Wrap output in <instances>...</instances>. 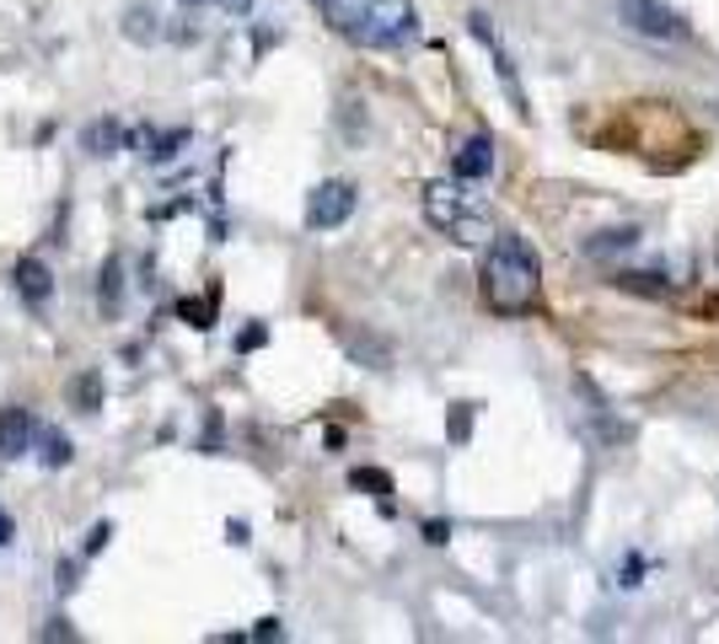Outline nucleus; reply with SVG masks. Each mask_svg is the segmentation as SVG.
Masks as SVG:
<instances>
[{
	"mask_svg": "<svg viewBox=\"0 0 719 644\" xmlns=\"http://www.w3.org/2000/svg\"><path fill=\"white\" fill-rule=\"evenodd\" d=\"M483 301L500 317H532L542 307V264L526 237L500 231L483 252Z\"/></svg>",
	"mask_w": 719,
	"mask_h": 644,
	"instance_id": "nucleus-1",
	"label": "nucleus"
},
{
	"mask_svg": "<svg viewBox=\"0 0 719 644\" xmlns=\"http://www.w3.org/2000/svg\"><path fill=\"white\" fill-rule=\"evenodd\" d=\"M312 6L333 22V32L365 49H392L414 38V0H312Z\"/></svg>",
	"mask_w": 719,
	"mask_h": 644,
	"instance_id": "nucleus-2",
	"label": "nucleus"
},
{
	"mask_svg": "<svg viewBox=\"0 0 719 644\" xmlns=\"http://www.w3.org/2000/svg\"><path fill=\"white\" fill-rule=\"evenodd\" d=\"M424 220H430L435 231H446L451 242H483V237H489L483 210H473V205H467V194H456L451 184L424 188Z\"/></svg>",
	"mask_w": 719,
	"mask_h": 644,
	"instance_id": "nucleus-3",
	"label": "nucleus"
},
{
	"mask_svg": "<svg viewBox=\"0 0 719 644\" xmlns=\"http://www.w3.org/2000/svg\"><path fill=\"white\" fill-rule=\"evenodd\" d=\"M618 17H623L633 32H644V38H660V43H682V38H688V22H682V11H671L666 0H618Z\"/></svg>",
	"mask_w": 719,
	"mask_h": 644,
	"instance_id": "nucleus-4",
	"label": "nucleus"
},
{
	"mask_svg": "<svg viewBox=\"0 0 719 644\" xmlns=\"http://www.w3.org/2000/svg\"><path fill=\"white\" fill-rule=\"evenodd\" d=\"M355 205H360L355 184L328 178V184L312 188V199H306V226H312V231H333V226H344V220L355 215Z\"/></svg>",
	"mask_w": 719,
	"mask_h": 644,
	"instance_id": "nucleus-5",
	"label": "nucleus"
},
{
	"mask_svg": "<svg viewBox=\"0 0 719 644\" xmlns=\"http://www.w3.org/2000/svg\"><path fill=\"white\" fill-rule=\"evenodd\" d=\"M467 28H473V38H479L483 49H489V55H494V70H500V81H505V97H510V108H515V113H521V119H526V113H532V108H526V92H521V81H515V65H510V49H505V43H500V32H494V22H489V17H483V11H473V17H467Z\"/></svg>",
	"mask_w": 719,
	"mask_h": 644,
	"instance_id": "nucleus-6",
	"label": "nucleus"
},
{
	"mask_svg": "<svg viewBox=\"0 0 719 644\" xmlns=\"http://www.w3.org/2000/svg\"><path fill=\"white\" fill-rule=\"evenodd\" d=\"M451 172H456L462 184H483V178L494 172V140H489V135L462 140V146L451 151Z\"/></svg>",
	"mask_w": 719,
	"mask_h": 644,
	"instance_id": "nucleus-7",
	"label": "nucleus"
},
{
	"mask_svg": "<svg viewBox=\"0 0 719 644\" xmlns=\"http://www.w3.org/2000/svg\"><path fill=\"white\" fill-rule=\"evenodd\" d=\"M38 435V419L28 408H0V457H22Z\"/></svg>",
	"mask_w": 719,
	"mask_h": 644,
	"instance_id": "nucleus-8",
	"label": "nucleus"
},
{
	"mask_svg": "<svg viewBox=\"0 0 719 644\" xmlns=\"http://www.w3.org/2000/svg\"><path fill=\"white\" fill-rule=\"evenodd\" d=\"M11 285H17V296H22V301L43 307V301H49V290H55V275H49V264H43V258H22V264L11 269Z\"/></svg>",
	"mask_w": 719,
	"mask_h": 644,
	"instance_id": "nucleus-9",
	"label": "nucleus"
},
{
	"mask_svg": "<svg viewBox=\"0 0 719 644\" xmlns=\"http://www.w3.org/2000/svg\"><path fill=\"white\" fill-rule=\"evenodd\" d=\"M612 285H618L623 296H644V301H666V296H671V279L650 275V269H623V275H612Z\"/></svg>",
	"mask_w": 719,
	"mask_h": 644,
	"instance_id": "nucleus-10",
	"label": "nucleus"
},
{
	"mask_svg": "<svg viewBox=\"0 0 719 644\" xmlns=\"http://www.w3.org/2000/svg\"><path fill=\"white\" fill-rule=\"evenodd\" d=\"M124 38L129 43H156L161 38V11L156 6H124Z\"/></svg>",
	"mask_w": 719,
	"mask_h": 644,
	"instance_id": "nucleus-11",
	"label": "nucleus"
},
{
	"mask_svg": "<svg viewBox=\"0 0 719 644\" xmlns=\"http://www.w3.org/2000/svg\"><path fill=\"white\" fill-rule=\"evenodd\" d=\"M124 146V123L119 119H97L81 129V151L87 156H114Z\"/></svg>",
	"mask_w": 719,
	"mask_h": 644,
	"instance_id": "nucleus-12",
	"label": "nucleus"
},
{
	"mask_svg": "<svg viewBox=\"0 0 719 644\" xmlns=\"http://www.w3.org/2000/svg\"><path fill=\"white\" fill-rule=\"evenodd\" d=\"M97 301H102V311L114 317L124 301V258H108L102 269H97Z\"/></svg>",
	"mask_w": 719,
	"mask_h": 644,
	"instance_id": "nucleus-13",
	"label": "nucleus"
},
{
	"mask_svg": "<svg viewBox=\"0 0 719 644\" xmlns=\"http://www.w3.org/2000/svg\"><path fill=\"white\" fill-rule=\"evenodd\" d=\"M639 242V226H612V231H597L585 242V258H612V252H629Z\"/></svg>",
	"mask_w": 719,
	"mask_h": 644,
	"instance_id": "nucleus-14",
	"label": "nucleus"
},
{
	"mask_svg": "<svg viewBox=\"0 0 719 644\" xmlns=\"http://www.w3.org/2000/svg\"><path fill=\"white\" fill-rule=\"evenodd\" d=\"M76 408L81 414H91V408H102V370H87V376H76Z\"/></svg>",
	"mask_w": 719,
	"mask_h": 644,
	"instance_id": "nucleus-15",
	"label": "nucleus"
},
{
	"mask_svg": "<svg viewBox=\"0 0 719 644\" xmlns=\"http://www.w3.org/2000/svg\"><path fill=\"white\" fill-rule=\"evenodd\" d=\"M43 440V467H65L70 462V440L65 435H38Z\"/></svg>",
	"mask_w": 719,
	"mask_h": 644,
	"instance_id": "nucleus-16",
	"label": "nucleus"
},
{
	"mask_svg": "<svg viewBox=\"0 0 719 644\" xmlns=\"http://www.w3.org/2000/svg\"><path fill=\"white\" fill-rule=\"evenodd\" d=\"M355 489H376L382 499H387V494H392V478H387V473H371V467H360V473H355Z\"/></svg>",
	"mask_w": 719,
	"mask_h": 644,
	"instance_id": "nucleus-17",
	"label": "nucleus"
},
{
	"mask_svg": "<svg viewBox=\"0 0 719 644\" xmlns=\"http://www.w3.org/2000/svg\"><path fill=\"white\" fill-rule=\"evenodd\" d=\"M210 307H215V296H205V301H183V317H199L194 328H210Z\"/></svg>",
	"mask_w": 719,
	"mask_h": 644,
	"instance_id": "nucleus-18",
	"label": "nucleus"
},
{
	"mask_svg": "<svg viewBox=\"0 0 719 644\" xmlns=\"http://www.w3.org/2000/svg\"><path fill=\"white\" fill-rule=\"evenodd\" d=\"M108 537H114V526H108V522H97V526H91V532H87V553L108 548Z\"/></svg>",
	"mask_w": 719,
	"mask_h": 644,
	"instance_id": "nucleus-19",
	"label": "nucleus"
},
{
	"mask_svg": "<svg viewBox=\"0 0 719 644\" xmlns=\"http://www.w3.org/2000/svg\"><path fill=\"white\" fill-rule=\"evenodd\" d=\"M279 634H285V628H279V617H264V623L253 628V640H279Z\"/></svg>",
	"mask_w": 719,
	"mask_h": 644,
	"instance_id": "nucleus-20",
	"label": "nucleus"
},
{
	"mask_svg": "<svg viewBox=\"0 0 719 644\" xmlns=\"http://www.w3.org/2000/svg\"><path fill=\"white\" fill-rule=\"evenodd\" d=\"M451 440H467V408L451 414Z\"/></svg>",
	"mask_w": 719,
	"mask_h": 644,
	"instance_id": "nucleus-21",
	"label": "nucleus"
},
{
	"mask_svg": "<svg viewBox=\"0 0 719 644\" xmlns=\"http://www.w3.org/2000/svg\"><path fill=\"white\" fill-rule=\"evenodd\" d=\"M0 543H11V516L0 511Z\"/></svg>",
	"mask_w": 719,
	"mask_h": 644,
	"instance_id": "nucleus-22",
	"label": "nucleus"
},
{
	"mask_svg": "<svg viewBox=\"0 0 719 644\" xmlns=\"http://www.w3.org/2000/svg\"><path fill=\"white\" fill-rule=\"evenodd\" d=\"M183 6H199V0H183Z\"/></svg>",
	"mask_w": 719,
	"mask_h": 644,
	"instance_id": "nucleus-23",
	"label": "nucleus"
}]
</instances>
